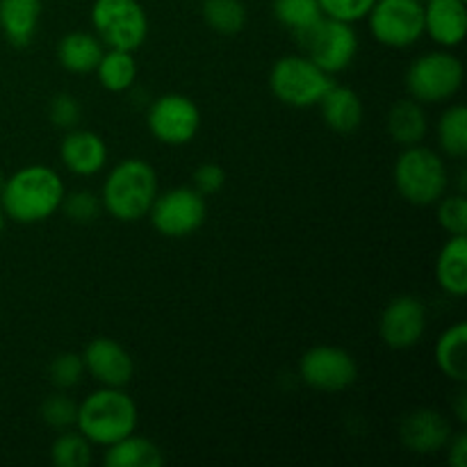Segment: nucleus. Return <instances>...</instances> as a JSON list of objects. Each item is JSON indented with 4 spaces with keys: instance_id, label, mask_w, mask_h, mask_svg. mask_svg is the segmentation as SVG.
Segmentation results:
<instances>
[{
    "instance_id": "obj_1",
    "label": "nucleus",
    "mask_w": 467,
    "mask_h": 467,
    "mask_svg": "<svg viewBox=\"0 0 467 467\" xmlns=\"http://www.w3.org/2000/svg\"><path fill=\"white\" fill-rule=\"evenodd\" d=\"M62 176L46 164H27L5 178L0 192V210L16 223H39L62 208Z\"/></svg>"
},
{
    "instance_id": "obj_2",
    "label": "nucleus",
    "mask_w": 467,
    "mask_h": 467,
    "mask_svg": "<svg viewBox=\"0 0 467 467\" xmlns=\"http://www.w3.org/2000/svg\"><path fill=\"white\" fill-rule=\"evenodd\" d=\"M158 194L160 181L153 164L140 158H128L105 176L100 203L109 217L130 223L149 217V210Z\"/></svg>"
},
{
    "instance_id": "obj_3",
    "label": "nucleus",
    "mask_w": 467,
    "mask_h": 467,
    "mask_svg": "<svg viewBox=\"0 0 467 467\" xmlns=\"http://www.w3.org/2000/svg\"><path fill=\"white\" fill-rule=\"evenodd\" d=\"M140 410L123 388H100L78 404L76 429L91 445L109 447L137 431Z\"/></svg>"
},
{
    "instance_id": "obj_4",
    "label": "nucleus",
    "mask_w": 467,
    "mask_h": 467,
    "mask_svg": "<svg viewBox=\"0 0 467 467\" xmlns=\"http://www.w3.org/2000/svg\"><path fill=\"white\" fill-rule=\"evenodd\" d=\"M392 178L401 199L413 205H433L450 187L445 160L422 144L404 146L392 169Z\"/></svg>"
},
{
    "instance_id": "obj_5",
    "label": "nucleus",
    "mask_w": 467,
    "mask_h": 467,
    "mask_svg": "<svg viewBox=\"0 0 467 467\" xmlns=\"http://www.w3.org/2000/svg\"><path fill=\"white\" fill-rule=\"evenodd\" d=\"M333 76L317 67L306 55H285L276 59L269 71V89L274 99L295 109H308L331 89Z\"/></svg>"
},
{
    "instance_id": "obj_6",
    "label": "nucleus",
    "mask_w": 467,
    "mask_h": 467,
    "mask_svg": "<svg viewBox=\"0 0 467 467\" xmlns=\"http://www.w3.org/2000/svg\"><path fill=\"white\" fill-rule=\"evenodd\" d=\"M463 62L450 50H429L415 57L406 71V89L418 103H445L461 91Z\"/></svg>"
},
{
    "instance_id": "obj_7",
    "label": "nucleus",
    "mask_w": 467,
    "mask_h": 467,
    "mask_svg": "<svg viewBox=\"0 0 467 467\" xmlns=\"http://www.w3.org/2000/svg\"><path fill=\"white\" fill-rule=\"evenodd\" d=\"M89 18L105 48L135 53L149 36V16L140 0H94Z\"/></svg>"
},
{
    "instance_id": "obj_8",
    "label": "nucleus",
    "mask_w": 467,
    "mask_h": 467,
    "mask_svg": "<svg viewBox=\"0 0 467 467\" xmlns=\"http://www.w3.org/2000/svg\"><path fill=\"white\" fill-rule=\"evenodd\" d=\"M296 39L306 50V57L313 59L328 76L349 68L358 55V35L354 30V23L337 21L331 16H322Z\"/></svg>"
},
{
    "instance_id": "obj_9",
    "label": "nucleus",
    "mask_w": 467,
    "mask_h": 467,
    "mask_svg": "<svg viewBox=\"0 0 467 467\" xmlns=\"http://www.w3.org/2000/svg\"><path fill=\"white\" fill-rule=\"evenodd\" d=\"M365 18L369 35L388 48H409L424 36L422 0H377Z\"/></svg>"
},
{
    "instance_id": "obj_10",
    "label": "nucleus",
    "mask_w": 467,
    "mask_h": 467,
    "mask_svg": "<svg viewBox=\"0 0 467 467\" xmlns=\"http://www.w3.org/2000/svg\"><path fill=\"white\" fill-rule=\"evenodd\" d=\"M208 205L205 196L199 194L194 187H173L155 196L149 210L150 223L155 231L171 240L194 235L205 222Z\"/></svg>"
},
{
    "instance_id": "obj_11",
    "label": "nucleus",
    "mask_w": 467,
    "mask_h": 467,
    "mask_svg": "<svg viewBox=\"0 0 467 467\" xmlns=\"http://www.w3.org/2000/svg\"><path fill=\"white\" fill-rule=\"evenodd\" d=\"M149 132L164 146H185L199 135L201 109L190 96L164 94L146 112Z\"/></svg>"
},
{
    "instance_id": "obj_12",
    "label": "nucleus",
    "mask_w": 467,
    "mask_h": 467,
    "mask_svg": "<svg viewBox=\"0 0 467 467\" xmlns=\"http://www.w3.org/2000/svg\"><path fill=\"white\" fill-rule=\"evenodd\" d=\"M299 377L317 392L347 390L358 379V365L349 351L333 345H317L299 360Z\"/></svg>"
},
{
    "instance_id": "obj_13",
    "label": "nucleus",
    "mask_w": 467,
    "mask_h": 467,
    "mask_svg": "<svg viewBox=\"0 0 467 467\" xmlns=\"http://www.w3.org/2000/svg\"><path fill=\"white\" fill-rule=\"evenodd\" d=\"M427 319V306L418 296L401 295L383 308L379 319V336L390 349H410L424 337Z\"/></svg>"
},
{
    "instance_id": "obj_14",
    "label": "nucleus",
    "mask_w": 467,
    "mask_h": 467,
    "mask_svg": "<svg viewBox=\"0 0 467 467\" xmlns=\"http://www.w3.org/2000/svg\"><path fill=\"white\" fill-rule=\"evenodd\" d=\"M85 372L103 388H126L135 374V363L126 347L112 337H94L82 351Z\"/></svg>"
},
{
    "instance_id": "obj_15",
    "label": "nucleus",
    "mask_w": 467,
    "mask_h": 467,
    "mask_svg": "<svg viewBox=\"0 0 467 467\" xmlns=\"http://www.w3.org/2000/svg\"><path fill=\"white\" fill-rule=\"evenodd\" d=\"M454 436L451 422L436 409H418L400 422V441L409 451L420 456L438 454Z\"/></svg>"
},
{
    "instance_id": "obj_16",
    "label": "nucleus",
    "mask_w": 467,
    "mask_h": 467,
    "mask_svg": "<svg viewBox=\"0 0 467 467\" xmlns=\"http://www.w3.org/2000/svg\"><path fill=\"white\" fill-rule=\"evenodd\" d=\"M424 35L441 48L463 44L467 35L465 0H427L424 3Z\"/></svg>"
},
{
    "instance_id": "obj_17",
    "label": "nucleus",
    "mask_w": 467,
    "mask_h": 467,
    "mask_svg": "<svg viewBox=\"0 0 467 467\" xmlns=\"http://www.w3.org/2000/svg\"><path fill=\"white\" fill-rule=\"evenodd\" d=\"M59 158L73 176L89 178L108 164V146L103 137L91 130H71L59 144Z\"/></svg>"
},
{
    "instance_id": "obj_18",
    "label": "nucleus",
    "mask_w": 467,
    "mask_h": 467,
    "mask_svg": "<svg viewBox=\"0 0 467 467\" xmlns=\"http://www.w3.org/2000/svg\"><path fill=\"white\" fill-rule=\"evenodd\" d=\"M317 105L324 123L333 132H337V135H349V132L358 130L360 123H363V100L349 87H342L333 82L331 89L322 96V100Z\"/></svg>"
},
{
    "instance_id": "obj_19",
    "label": "nucleus",
    "mask_w": 467,
    "mask_h": 467,
    "mask_svg": "<svg viewBox=\"0 0 467 467\" xmlns=\"http://www.w3.org/2000/svg\"><path fill=\"white\" fill-rule=\"evenodd\" d=\"M41 21V0H0V30L14 48L35 41Z\"/></svg>"
},
{
    "instance_id": "obj_20",
    "label": "nucleus",
    "mask_w": 467,
    "mask_h": 467,
    "mask_svg": "<svg viewBox=\"0 0 467 467\" xmlns=\"http://www.w3.org/2000/svg\"><path fill=\"white\" fill-rule=\"evenodd\" d=\"M105 53V46L94 32H68L57 44V62L64 71L76 73V76H87L94 73L99 67L100 57Z\"/></svg>"
},
{
    "instance_id": "obj_21",
    "label": "nucleus",
    "mask_w": 467,
    "mask_h": 467,
    "mask_svg": "<svg viewBox=\"0 0 467 467\" xmlns=\"http://www.w3.org/2000/svg\"><path fill=\"white\" fill-rule=\"evenodd\" d=\"M436 281L450 296L467 295V235H450L436 260Z\"/></svg>"
},
{
    "instance_id": "obj_22",
    "label": "nucleus",
    "mask_w": 467,
    "mask_h": 467,
    "mask_svg": "<svg viewBox=\"0 0 467 467\" xmlns=\"http://www.w3.org/2000/svg\"><path fill=\"white\" fill-rule=\"evenodd\" d=\"M388 135L400 146L422 144L429 130V119L422 103L415 99H401L390 108L386 119Z\"/></svg>"
},
{
    "instance_id": "obj_23",
    "label": "nucleus",
    "mask_w": 467,
    "mask_h": 467,
    "mask_svg": "<svg viewBox=\"0 0 467 467\" xmlns=\"http://www.w3.org/2000/svg\"><path fill=\"white\" fill-rule=\"evenodd\" d=\"M436 365L450 381H467V324L459 322L442 331L436 342Z\"/></svg>"
},
{
    "instance_id": "obj_24",
    "label": "nucleus",
    "mask_w": 467,
    "mask_h": 467,
    "mask_svg": "<svg viewBox=\"0 0 467 467\" xmlns=\"http://www.w3.org/2000/svg\"><path fill=\"white\" fill-rule=\"evenodd\" d=\"M105 465L108 467H162L164 454L153 441L130 433L114 445L105 447Z\"/></svg>"
},
{
    "instance_id": "obj_25",
    "label": "nucleus",
    "mask_w": 467,
    "mask_h": 467,
    "mask_svg": "<svg viewBox=\"0 0 467 467\" xmlns=\"http://www.w3.org/2000/svg\"><path fill=\"white\" fill-rule=\"evenodd\" d=\"M94 73L99 76V82L103 89H108L109 94H123V91L132 89L140 68H137L135 53H130V50L108 48L103 53V57H100Z\"/></svg>"
},
{
    "instance_id": "obj_26",
    "label": "nucleus",
    "mask_w": 467,
    "mask_h": 467,
    "mask_svg": "<svg viewBox=\"0 0 467 467\" xmlns=\"http://www.w3.org/2000/svg\"><path fill=\"white\" fill-rule=\"evenodd\" d=\"M201 14L205 26L222 36L240 35L249 18L242 0H203Z\"/></svg>"
},
{
    "instance_id": "obj_27",
    "label": "nucleus",
    "mask_w": 467,
    "mask_h": 467,
    "mask_svg": "<svg viewBox=\"0 0 467 467\" xmlns=\"http://www.w3.org/2000/svg\"><path fill=\"white\" fill-rule=\"evenodd\" d=\"M438 144L447 158L463 160L467 155V109L465 105H451L438 119Z\"/></svg>"
},
{
    "instance_id": "obj_28",
    "label": "nucleus",
    "mask_w": 467,
    "mask_h": 467,
    "mask_svg": "<svg viewBox=\"0 0 467 467\" xmlns=\"http://www.w3.org/2000/svg\"><path fill=\"white\" fill-rule=\"evenodd\" d=\"M272 9L276 21L295 36L313 27L324 16L319 0H274Z\"/></svg>"
},
{
    "instance_id": "obj_29",
    "label": "nucleus",
    "mask_w": 467,
    "mask_h": 467,
    "mask_svg": "<svg viewBox=\"0 0 467 467\" xmlns=\"http://www.w3.org/2000/svg\"><path fill=\"white\" fill-rule=\"evenodd\" d=\"M91 442L80 431L64 429L50 447V461L57 467H89L94 461Z\"/></svg>"
},
{
    "instance_id": "obj_30",
    "label": "nucleus",
    "mask_w": 467,
    "mask_h": 467,
    "mask_svg": "<svg viewBox=\"0 0 467 467\" xmlns=\"http://www.w3.org/2000/svg\"><path fill=\"white\" fill-rule=\"evenodd\" d=\"M436 203V217L442 231L447 235H467V199L463 192L442 194Z\"/></svg>"
},
{
    "instance_id": "obj_31",
    "label": "nucleus",
    "mask_w": 467,
    "mask_h": 467,
    "mask_svg": "<svg viewBox=\"0 0 467 467\" xmlns=\"http://www.w3.org/2000/svg\"><path fill=\"white\" fill-rule=\"evenodd\" d=\"M85 377V363H82V354H73V351H64L57 354L48 365V379L55 388L59 390H71Z\"/></svg>"
},
{
    "instance_id": "obj_32",
    "label": "nucleus",
    "mask_w": 467,
    "mask_h": 467,
    "mask_svg": "<svg viewBox=\"0 0 467 467\" xmlns=\"http://www.w3.org/2000/svg\"><path fill=\"white\" fill-rule=\"evenodd\" d=\"M62 210L71 222L89 223L99 219V214L103 213V203H100V196H96L94 192L78 190L71 192V194H64Z\"/></svg>"
},
{
    "instance_id": "obj_33",
    "label": "nucleus",
    "mask_w": 467,
    "mask_h": 467,
    "mask_svg": "<svg viewBox=\"0 0 467 467\" xmlns=\"http://www.w3.org/2000/svg\"><path fill=\"white\" fill-rule=\"evenodd\" d=\"M41 420H44L48 427L59 429H71L76 427V418H78V404L67 395H53L48 400H44L39 409Z\"/></svg>"
},
{
    "instance_id": "obj_34",
    "label": "nucleus",
    "mask_w": 467,
    "mask_h": 467,
    "mask_svg": "<svg viewBox=\"0 0 467 467\" xmlns=\"http://www.w3.org/2000/svg\"><path fill=\"white\" fill-rule=\"evenodd\" d=\"M82 117V105L76 96L71 94H57L50 99L48 103V119L53 121L55 128L62 130H73Z\"/></svg>"
},
{
    "instance_id": "obj_35",
    "label": "nucleus",
    "mask_w": 467,
    "mask_h": 467,
    "mask_svg": "<svg viewBox=\"0 0 467 467\" xmlns=\"http://www.w3.org/2000/svg\"><path fill=\"white\" fill-rule=\"evenodd\" d=\"M374 3L377 0H319V7H322L324 16L337 18V21L345 23H356L368 16Z\"/></svg>"
},
{
    "instance_id": "obj_36",
    "label": "nucleus",
    "mask_w": 467,
    "mask_h": 467,
    "mask_svg": "<svg viewBox=\"0 0 467 467\" xmlns=\"http://www.w3.org/2000/svg\"><path fill=\"white\" fill-rule=\"evenodd\" d=\"M192 182H194V190L203 196H214L217 192L223 190L226 185V171H223L219 164L214 162H203L201 167L194 169V176H192Z\"/></svg>"
},
{
    "instance_id": "obj_37",
    "label": "nucleus",
    "mask_w": 467,
    "mask_h": 467,
    "mask_svg": "<svg viewBox=\"0 0 467 467\" xmlns=\"http://www.w3.org/2000/svg\"><path fill=\"white\" fill-rule=\"evenodd\" d=\"M447 450H450L447 461H450L451 467H465L467 465V436L463 431L450 438V442H447Z\"/></svg>"
},
{
    "instance_id": "obj_38",
    "label": "nucleus",
    "mask_w": 467,
    "mask_h": 467,
    "mask_svg": "<svg viewBox=\"0 0 467 467\" xmlns=\"http://www.w3.org/2000/svg\"><path fill=\"white\" fill-rule=\"evenodd\" d=\"M454 413L456 418H459L461 424L467 422V395L465 390L456 392V400H454Z\"/></svg>"
},
{
    "instance_id": "obj_39",
    "label": "nucleus",
    "mask_w": 467,
    "mask_h": 467,
    "mask_svg": "<svg viewBox=\"0 0 467 467\" xmlns=\"http://www.w3.org/2000/svg\"><path fill=\"white\" fill-rule=\"evenodd\" d=\"M3 231H5V213L0 210V235H3Z\"/></svg>"
},
{
    "instance_id": "obj_40",
    "label": "nucleus",
    "mask_w": 467,
    "mask_h": 467,
    "mask_svg": "<svg viewBox=\"0 0 467 467\" xmlns=\"http://www.w3.org/2000/svg\"><path fill=\"white\" fill-rule=\"evenodd\" d=\"M3 185H5V176H3V171H0V192H3Z\"/></svg>"
},
{
    "instance_id": "obj_41",
    "label": "nucleus",
    "mask_w": 467,
    "mask_h": 467,
    "mask_svg": "<svg viewBox=\"0 0 467 467\" xmlns=\"http://www.w3.org/2000/svg\"><path fill=\"white\" fill-rule=\"evenodd\" d=\"M422 3H427V0H422Z\"/></svg>"
}]
</instances>
